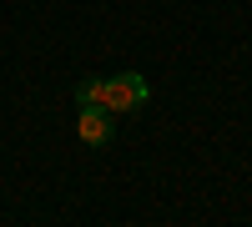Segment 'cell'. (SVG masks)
I'll return each mask as SVG.
<instances>
[{
  "instance_id": "obj_3",
  "label": "cell",
  "mask_w": 252,
  "mask_h": 227,
  "mask_svg": "<svg viewBox=\"0 0 252 227\" xmlns=\"http://www.w3.org/2000/svg\"><path fill=\"white\" fill-rule=\"evenodd\" d=\"M76 101L81 106H101V81H76Z\"/></svg>"
},
{
  "instance_id": "obj_1",
  "label": "cell",
  "mask_w": 252,
  "mask_h": 227,
  "mask_svg": "<svg viewBox=\"0 0 252 227\" xmlns=\"http://www.w3.org/2000/svg\"><path fill=\"white\" fill-rule=\"evenodd\" d=\"M146 101H152V81H146L141 71H116L111 81H101V106H106L111 116L116 111H141Z\"/></svg>"
},
{
  "instance_id": "obj_2",
  "label": "cell",
  "mask_w": 252,
  "mask_h": 227,
  "mask_svg": "<svg viewBox=\"0 0 252 227\" xmlns=\"http://www.w3.org/2000/svg\"><path fill=\"white\" fill-rule=\"evenodd\" d=\"M76 131H81V141H86V147H106V141L116 136V121H111L106 106H81Z\"/></svg>"
}]
</instances>
